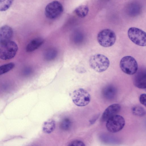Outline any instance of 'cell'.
Here are the masks:
<instances>
[{
	"mask_svg": "<svg viewBox=\"0 0 146 146\" xmlns=\"http://www.w3.org/2000/svg\"><path fill=\"white\" fill-rule=\"evenodd\" d=\"M120 66L123 72L130 75L135 74L138 68L137 61L133 57L130 56H125L121 59Z\"/></svg>",
	"mask_w": 146,
	"mask_h": 146,
	"instance_id": "obj_4",
	"label": "cell"
},
{
	"mask_svg": "<svg viewBox=\"0 0 146 146\" xmlns=\"http://www.w3.org/2000/svg\"><path fill=\"white\" fill-rule=\"evenodd\" d=\"M72 125V122L68 118H66L61 121L60 125L61 129L64 131H67L69 129Z\"/></svg>",
	"mask_w": 146,
	"mask_h": 146,
	"instance_id": "obj_19",
	"label": "cell"
},
{
	"mask_svg": "<svg viewBox=\"0 0 146 146\" xmlns=\"http://www.w3.org/2000/svg\"><path fill=\"white\" fill-rule=\"evenodd\" d=\"M63 10L62 4L56 1L49 3L46 7L45 14L46 17L50 19H54L60 16Z\"/></svg>",
	"mask_w": 146,
	"mask_h": 146,
	"instance_id": "obj_8",
	"label": "cell"
},
{
	"mask_svg": "<svg viewBox=\"0 0 146 146\" xmlns=\"http://www.w3.org/2000/svg\"><path fill=\"white\" fill-rule=\"evenodd\" d=\"M32 72V69L29 67L26 68L24 70L23 73L24 75L27 76L31 74Z\"/></svg>",
	"mask_w": 146,
	"mask_h": 146,
	"instance_id": "obj_25",
	"label": "cell"
},
{
	"mask_svg": "<svg viewBox=\"0 0 146 146\" xmlns=\"http://www.w3.org/2000/svg\"><path fill=\"white\" fill-rule=\"evenodd\" d=\"M55 127V122L52 119L49 120L44 122L42 126V129L45 133H49L53 131Z\"/></svg>",
	"mask_w": 146,
	"mask_h": 146,
	"instance_id": "obj_14",
	"label": "cell"
},
{
	"mask_svg": "<svg viewBox=\"0 0 146 146\" xmlns=\"http://www.w3.org/2000/svg\"><path fill=\"white\" fill-rule=\"evenodd\" d=\"M82 36L81 34L78 32L75 33L73 35L74 42L76 43L80 42L82 40Z\"/></svg>",
	"mask_w": 146,
	"mask_h": 146,
	"instance_id": "obj_23",
	"label": "cell"
},
{
	"mask_svg": "<svg viewBox=\"0 0 146 146\" xmlns=\"http://www.w3.org/2000/svg\"><path fill=\"white\" fill-rule=\"evenodd\" d=\"M57 55V51L54 48H49L45 51L44 56V59L47 61H51L54 59Z\"/></svg>",
	"mask_w": 146,
	"mask_h": 146,
	"instance_id": "obj_15",
	"label": "cell"
},
{
	"mask_svg": "<svg viewBox=\"0 0 146 146\" xmlns=\"http://www.w3.org/2000/svg\"><path fill=\"white\" fill-rule=\"evenodd\" d=\"M13 34L12 29L5 25L0 28V44L11 40Z\"/></svg>",
	"mask_w": 146,
	"mask_h": 146,
	"instance_id": "obj_10",
	"label": "cell"
},
{
	"mask_svg": "<svg viewBox=\"0 0 146 146\" xmlns=\"http://www.w3.org/2000/svg\"><path fill=\"white\" fill-rule=\"evenodd\" d=\"M125 123V119L122 116L116 115L111 117L106 121V127L109 132L115 133L122 129Z\"/></svg>",
	"mask_w": 146,
	"mask_h": 146,
	"instance_id": "obj_7",
	"label": "cell"
},
{
	"mask_svg": "<svg viewBox=\"0 0 146 146\" xmlns=\"http://www.w3.org/2000/svg\"><path fill=\"white\" fill-rule=\"evenodd\" d=\"M76 14L79 17L84 18L87 15L89 8L87 6L85 5H81L77 7L75 10Z\"/></svg>",
	"mask_w": 146,
	"mask_h": 146,
	"instance_id": "obj_16",
	"label": "cell"
},
{
	"mask_svg": "<svg viewBox=\"0 0 146 146\" xmlns=\"http://www.w3.org/2000/svg\"><path fill=\"white\" fill-rule=\"evenodd\" d=\"M13 1L0 0V11H4L9 9L12 5Z\"/></svg>",
	"mask_w": 146,
	"mask_h": 146,
	"instance_id": "obj_20",
	"label": "cell"
},
{
	"mask_svg": "<svg viewBox=\"0 0 146 146\" xmlns=\"http://www.w3.org/2000/svg\"><path fill=\"white\" fill-rule=\"evenodd\" d=\"M102 93L104 98L108 100H111L113 99L116 96L117 90L114 86L109 85L103 89Z\"/></svg>",
	"mask_w": 146,
	"mask_h": 146,
	"instance_id": "obj_12",
	"label": "cell"
},
{
	"mask_svg": "<svg viewBox=\"0 0 146 146\" xmlns=\"http://www.w3.org/2000/svg\"><path fill=\"white\" fill-rule=\"evenodd\" d=\"M120 109L121 106L118 104H115L110 105L104 112L101 117L102 121H106L111 117L117 115Z\"/></svg>",
	"mask_w": 146,
	"mask_h": 146,
	"instance_id": "obj_9",
	"label": "cell"
},
{
	"mask_svg": "<svg viewBox=\"0 0 146 146\" xmlns=\"http://www.w3.org/2000/svg\"><path fill=\"white\" fill-rule=\"evenodd\" d=\"M146 72L145 70H141L138 72L135 76L134 83L135 85L138 88L145 89Z\"/></svg>",
	"mask_w": 146,
	"mask_h": 146,
	"instance_id": "obj_11",
	"label": "cell"
},
{
	"mask_svg": "<svg viewBox=\"0 0 146 146\" xmlns=\"http://www.w3.org/2000/svg\"><path fill=\"white\" fill-rule=\"evenodd\" d=\"M90 66L95 71L101 72L108 68L110 62L108 58L104 55L98 54L92 55L89 60Z\"/></svg>",
	"mask_w": 146,
	"mask_h": 146,
	"instance_id": "obj_1",
	"label": "cell"
},
{
	"mask_svg": "<svg viewBox=\"0 0 146 146\" xmlns=\"http://www.w3.org/2000/svg\"><path fill=\"white\" fill-rule=\"evenodd\" d=\"M15 64L13 62L8 63L0 66V75L6 73L13 69Z\"/></svg>",
	"mask_w": 146,
	"mask_h": 146,
	"instance_id": "obj_18",
	"label": "cell"
},
{
	"mask_svg": "<svg viewBox=\"0 0 146 146\" xmlns=\"http://www.w3.org/2000/svg\"><path fill=\"white\" fill-rule=\"evenodd\" d=\"M146 94H143L141 95L139 97V101L141 104L146 106Z\"/></svg>",
	"mask_w": 146,
	"mask_h": 146,
	"instance_id": "obj_24",
	"label": "cell"
},
{
	"mask_svg": "<svg viewBox=\"0 0 146 146\" xmlns=\"http://www.w3.org/2000/svg\"><path fill=\"white\" fill-rule=\"evenodd\" d=\"M68 146H86L85 144L82 141L75 140L72 141Z\"/></svg>",
	"mask_w": 146,
	"mask_h": 146,
	"instance_id": "obj_22",
	"label": "cell"
},
{
	"mask_svg": "<svg viewBox=\"0 0 146 146\" xmlns=\"http://www.w3.org/2000/svg\"><path fill=\"white\" fill-rule=\"evenodd\" d=\"M132 113L134 115L142 117L145 114V111L144 108L141 106L136 105L132 108Z\"/></svg>",
	"mask_w": 146,
	"mask_h": 146,
	"instance_id": "obj_17",
	"label": "cell"
},
{
	"mask_svg": "<svg viewBox=\"0 0 146 146\" xmlns=\"http://www.w3.org/2000/svg\"><path fill=\"white\" fill-rule=\"evenodd\" d=\"M100 139L102 142L109 144H117L118 142L116 139L111 136L104 135L100 137Z\"/></svg>",
	"mask_w": 146,
	"mask_h": 146,
	"instance_id": "obj_21",
	"label": "cell"
},
{
	"mask_svg": "<svg viewBox=\"0 0 146 146\" xmlns=\"http://www.w3.org/2000/svg\"><path fill=\"white\" fill-rule=\"evenodd\" d=\"M44 41V40L40 37L33 39L27 45L26 48V51L31 52L35 51L42 45Z\"/></svg>",
	"mask_w": 146,
	"mask_h": 146,
	"instance_id": "obj_13",
	"label": "cell"
},
{
	"mask_svg": "<svg viewBox=\"0 0 146 146\" xmlns=\"http://www.w3.org/2000/svg\"><path fill=\"white\" fill-rule=\"evenodd\" d=\"M73 102L78 106H84L87 105L90 101L89 93L84 89L80 88L75 90L72 94Z\"/></svg>",
	"mask_w": 146,
	"mask_h": 146,
	"instance_id": "obj_6",
	"label": "cell"
},
{
	"mask_svg": "<svg viewBox=\"0 0 146 146\" xmlns=\"http://www.w3.org/2000/svg\"><path fill=\"white\" fill-rule=\"evenodd\" d=\"M97 40L99 44L104 47H109L115 42L116 36L115 33L109 29H104L98 34Z\"/></svg>",
	"mask_w": 146,
	"mask_h": 146,
	"instance_id": "obj_3",
	"label": "cell"
},
{
	"mask_svg": "<svg viewBox=\"0 0 146 146\" xmlns=\"http://www.w3.org/2000/svg\"><path fill=\"white\" fill-rule=\"evenodd\" d=\"M18 47L16 43L10 40L0 44V58L4 60L13 58L17 51Z\"/></svg>",
	"mask_w": 146,
	"mask_h": 146,
	"instance_id": "obj_2",
	"label": "cell"
},
{
	"mask_svg": "<svg viewBox=\"0 0 146 146\" xmlns=\"http://www.w3.org/2000/svg\"><path fill=\"white\" fill-rule=\"evenodd\" d=\"M127 35L130 39L136 44L142 46H146V33L142 30L135 27H130L128 30Z\"/></svg>",
	"mask_w": 146,
	"mask_h": 146,
	"instance_id": "obj_5",
	"label": "cell"
}]
</instances>
